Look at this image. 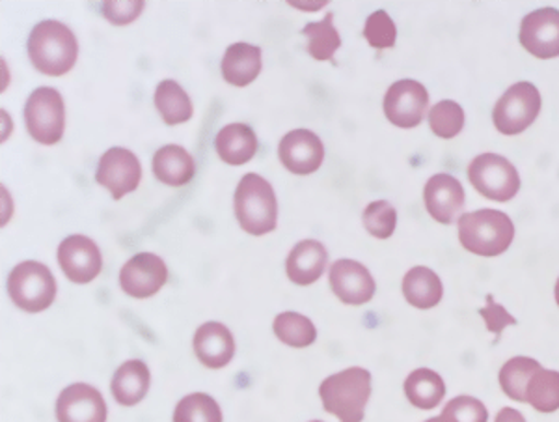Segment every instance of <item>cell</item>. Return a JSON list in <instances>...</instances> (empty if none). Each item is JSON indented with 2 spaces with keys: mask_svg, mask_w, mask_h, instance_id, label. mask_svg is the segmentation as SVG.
<instances>
[{
  "mask_svg": "<svg viewBox=\"0 0 559 422\" xmlns=\"http://www.w3.org/2000/svg\"><path fill=\"white\" fill-rule=\"evenodd\" d=\"M26 49L34 68L47 78H62L73 70L79 57L75 34L70 26L55 20H45L34 26Z\"/></svg>",
  "mask_w": 559,
  "mask_h": 422,
  "instance_id": "1",
  "label": "cell"
},
{
  "mask_svg": "<svg viewBox=\"0 0 559 422\" xmlns=\"http://www.w3.org/2000/svg\"><path fill=\"white\" fill-rule=\"evenodd\" d=\"M457 228L464 249L484 258L503 255L515 239V224L508 213L489 208L463 213Z\"/></svg>",
  "mask_w": 559,
  "mask_h": 422,
  "instance_id": "2",
  "label": "cell"
},
{
  "mask_svg": "<svg viewBox=\"0 0 559 422\" xmlns=\"http://www.w3.org/2000/svg\"><path fill=\"white\" fill-rule=\"evenodd\" d=\"M319 397L326 413L340 422H362L371 397V372L350 366L332 374L319 385Z\"/></svg>",
  "mask_w": 559,
  "mask_h": 422,
  "instance_id": "3",
  "label": "cell"
},
{
  "mask_svg": "<svg viewBox=\"0 0 559 422\" xmlns=\"http://www.w3.org/2000/svg\"><path fill=\"white\" fill-rule=\"evenodd\" d=\"M234 208L242 231L250 236H265L276 231V223H278L276 195L273 186L267 179L261 178L260 174L242 176L237 186Z\"/></svg>",
  "mask_w": 559,
  "mask_h": 422,
  "instance_id": "4",
  "label": "cell"
},
{
  "mask_svg": "<svg viewBox=\"0 0 559 422\" xmlns=\"http://www.w3.org/2000/svg\"><path fill=\"white\" fill-rule=\"evenodd\" d=\"M8 295L25 313H44L57 300V279L45 263L26 260L12 269L7 282Z\"/></svg>",
  "mask_w": 559,
  "mask_h": 422,
  "instance_id": "5",
  "label": "cell"
},
{
  "mask_svg": "<svg viewBox=\"0 0 559 422\" xmlns=\"http://www.w3.org/2000/svg\"><path fill=\"white\" fill-rule=\"evenodd\" d=\"M26 131L34 141L52 146L64 137L66 107L64 97L57 89L39 86L26 99Z\"/></svg>",
  "mask_w": 559,
  "mask_h": 422,
  "instance_id": "6",
  "label": "cell"
},
{
  "mask_svg": "<svg viewBox=\"0 0 559 422\" xmlns=\"http://www.w3.org/2000/svg\"><path fill=\"white\" fill-rule=\"evenodd\" d=\"M468 179L479 195L496 202H509L521 191L515 165L498 154L477 155L468 165Z\"/></svg>",
  "mask_w": 559,
  "mask_h": 422,
  "instance_id": "7",
  "label": "cell"
},
{
  "mask_svg": "<svg viewBox=\"0 0 559 422\" xmlns=\"http://www.w3.org/2000/svg\"><path fill=\"white\" fill-rule=\"evenodd\" d=\"M539 90L534 84L522 81L508 89L492 110V120L498 131L508 137H515L526 131L537 120L540 113Z\"/></svg>",
  "mask_w": 559,
  "mask_h": 422,
  "instance_id": "8",
  "label": "cell"
},
{
  "mask_svg": "<svg viewBox=\"0 0 559 422\" xmlns=\"http://www.w3.org/2000/svg\"><path fill=\"white\" fill-rule=\"evenodd\" d=\"M384 115L397 128H416L424 122L429 109L426 86L414 79H401L388 89L384 96Z\"/></svg>",
  "mask_w": 559,
  "mask_h": 422,
  "instance_id": "9",
  "label": "cell"
},
{
  "mask_svg": "<svg viewBox=\"0 0 559 422\" xmlns=\"http://www.w3.org/2000/svg\"><path fill=\"white\" fill-rule=\"evenodd\" d=\"M142 179L140 161L131 150L110 148L97 163L96 181L112 195V199L121 200L128 192L139 189Z\"/></svg>",
  "mask_w": 559,
  "mask_h": 422,
  "instance_id": "10",
  "label": "cell"
},
{
  "mask_svg": "<svg viewBox=\"0 0 559 422\" xmlns=\"http://www.w3.org/2000/svg\"><path fill=\"white\" fill-rule=\"evenodd\" d=\"M168 281V268L160 256L139 253L123 263L120 286L134 300H147L160 292Z\"/></svg>",
  "mask_w": 559,
  "mask_h": 422,
  "instance_id": "11",
  "label": "cell"
},
{
  "mask_svg": "<svg viewBox=\"0 0 559 422\" xmlns=\"http://www.w3.org/2000/svg\"><path fill=\"white\" fill-rule=\"evenodd\" d=\"M58 263L71 282L88 284L102 273V250L94 239L75 234L58 245Z\"/></svg>",
  "mask_w": 559,
  "mask_h": 422,
  "instance_id": "12",
  "label": "cell"
},
{
  "mask_svg": "<svg viewBox=\"0 0 559 422\" xmlns=\"http://www.w3.org/2000/svg\"><path fill=\"white\" fill-rule=\"evenodd\" d=\"M280 163L293 174L318 173L324 160V146L310 129H293L278 144Z\"/></svg>",
  "mask_w": 559,
  "mask_h": 422,
  "instance_id": "13",
  "label": "cell"
},
{
  "mask_svg": "<svg viewBox=\"0 0 559 422\" xmlns=\"http://www.w3.org/2000/svg\"><path fill=\"white\" fill-rule=\"evenodd\" d=\"M331 289L345 305L360 307L373 300L377 284L364 263L342 258L331 266Z\"/></svg>",
  "mask_w": 559,
  "mask_h": 422,
  "instance_id": "14",
  "label": "cell"
},
{
  "mask_svg": "<svg viewBox=\"0 0 559 422\" xmlns=\"http://www.w3.org/2000/svg\"><path fill=\"white\" fill-rule=\"evenodd\" d=\"M521 44L537 58L559 57V10L540 8L522 20Z\"/></svg>",
  "mask_w": 559,
  "mask_h": 422,
  "instance_id": "15",
  "label": "cell"
},
{
  "mask_svg": "<svg viewBox=\"0 0 559 422\" xmlns=\"http://www.w3.org/2000/svg\"><path fill=\"white\" fill-rule=\"evenodd\" d=\"M58 422H107V402L102 392L88 384L66 387L57 400Z\"/></svg>",
  "mask_w": 559,
  "mask_h": 422,
  "instance_id": "16",
  "label": "cell"
},
{
  "mask_svg": "<svg viewBox=\"0 0 559 422\" xmlns=\"http://www.w3.org/2000/svg\"><path fill=\"white\" fill-rule=\"evenodd\" d=\"M466 195L463 184L450 174H435L424 189V204L429 215L440 224H453L461 219Z\"/></svg>",
  "mask_w": 559,
  "mask_h": 422,
  "instance_id": "17",
  "label": "cell"
},
{
  "mask_svg": "<svg viewBox=\"0 0 559 422\" xmlns=\"http://www.w3.org/2000/svg\"><path fill=\"white\" fill-rule=\"evenodd\" d=\"M192 345L198 361L213 371L228 366L236 355L234 335L228 327L218 321H207L204 326L198 327Z\"/></svg>",
  "mask_w": 559,
  "mask_h": 422,
  "instance_id": "18",
  "label": "cell"
},
{
  "mask_svg": "<svg viewBox=\"0 0 559 422\" xmlns=\"http://www.w3.org/2000/svg\"><path fill=\"white\" fill-rule=\"evenodd\" d=\"M329 263V253L318 239H302L287 255L286 271L289 281L297 286H310L318 282Z\"/></svg>",
  "mask_w": 559,
  "mask_h": 422,
  "instance_id": "19",
  "label": "cell"
},
{
  "mask_svg": "<svg viewBox=\"0 0 559 422\" xmlns=\"http://www.w3.org/2000/svg\"><path fill=\"white\" fill-rule=\"evenodd\" d=\"M150 385H152V372L146 363L140 359H131L115 372L110 390L116 402L126 408H133L146 398Z\"/></svg>",
  "mask_w": 559,
  "mask_h": 422,
  "instance_id": "20",
  "label": "cell"
},
{
  "mask_svg": "<svg viewBox=\"0 0 559 422\" xmlns=\"http://www.w3.org/2000/svg\"><path fill=\"white\" fill-rule=\"evenodd\" d=\"M260 148L254 129L247 124H228L216 133L215 150L218 157L231 167H241L254 157Z\"/></svg>",
  "mask_w": 559,
  "mask_h": 422,
  "instance_id": "21",
  "label": "cell"
},
{
  "mask_svg": "<svg viewBox=\"0 0 559 422\" xmlns=\"http://www.w3.org/2000/svg\"><path fill=\"white\" fill-rule=\"evenodd\" d=\"M194 173H197V163L183 146L168 144L153 155V174L165 186H187L194 178Z\"/></svg>",
  "mask_w": 559,
  "mask_h": 422,
  "instance_id": "22",
  "label": "cell"
},
{
  "mask_svg": "<svg viewBox=\"0 0 559 422\" xmlns=\"http://www.w3.org/2000/svg\"><path fill=\"white\" fill-rule=\"evenodd\" d=\"M261 49L258 45L234 44L224 52L223 78L234 86H248L261 73Z\"/></svg>",
  "mask_w": 559,
  "mask_h": 422,
  "instance_id": "23",
  "label": "cell"
},
{
  "mask_svg": "<svg viewBox=\"0 0 559 422\" xmlns=\"http://www.w3.org/2000/svg\"><path fill=\"white\" fill-rule=\"evenodd\" d=\"M403 295L413 307L427 310V308L437 307L442 301L444 286L432 269L416 266L403 279Z\"/></svg>",
  "mask_w": 559,
  "mask_h": 422,
  "instance_id": "24",
  "label": "cell"
},
{
  "mask_svg": "<svg viewBox=\"0 0 559 422\" xmlns=\"http://www.w3.org/2000/svg\"><path fill=\"white\" fill-rule=\"evenodd\" d=\"M405 395L408 402L418 410H435L445 397L444 379L429 368H418L408 374L405 382Z\"/></svg>",
  "mask_w": 559,
  "mask_h": 422,
  "instance_id": "25",
  "label": "cell"
},
{
  "mask_svg": "<svg viewBox=\"0 0 559 422\" xmlns=\"http://www.w3.org/2000/svg\"><path fill=\"white\" fill-rule=\"evenodd\" d=\"M155 109L159 110L160 118L168 126L189 122L192 118V102L189 94L185 92L173 79H165L155 90Z\"/></svg>",
  "mask_w": 559,
  "mask_h": 422,
  "instance_id": "26",
  "label": "cell"
},
{
  "mask_svg": "<svg viewBox=\"0 0 559 422\" xmlns=\"http://www.w3.org/2000/svg\"><path fill=\"white\" fill-rule=\"evenodd\" d=\"M273 331L282 344L308 348L318 339V329L310 318L299 313H282L274 318Z\"/></svg>",
  "mask_w": 559,
  "mask_h": 422,
  "instance_id": "27",
  "label": "cell"
},
{
  "mask_svg": "<svg viewBox=\"0 0 559 422\" xmlns=\"http://www.w3.org/2000/svg\"><path fill=\"white\" fill-rule=\"evenodd\" d=\"M302 34L308 38V52L319 62H332L334 52L342 47V38L334 26V13H326V17L319 23H308L302 28Z\"/></svg>",
  "mask_w": 559,
  "mask_h": 422,
  "instance_id": "28",
  "label": "cell"
},
{
  "mask_svg": "<svg viewBox=\"0 0 559 422\" xmlns=\"http://www.w3.org/2000/svg\"><path fill=\"white\" fill-rule=\"evenodd\" d=\"M539 368V363L532 357H522L521 355V357L509 359L498 376L506 397L515 402H526L527 384Z\"/></svg>",
  "mask_w": 559,
  "mask_h": 422,
  "instance_id": "29",
  "label": "cell"
},
{
  "mask_svg": "<svg viewBox=\"0 0 559 422\" xmlns=\"http://www.w3.org/2000/svg\"><path fill=\"white\" fill-rule=\"evenodd\" d=\"M526 403L540 413L559 410V372L540 366L526 387Z\"/></svg>",
  "mask_w": 559,
  "mask_h": 422,
  "instance_id": "30",
  "label": "cell"
},
{
  "mask_svg": "<svg viewBox=\"0 0 559 422\" xmlns=\"http://www.w3.org/2000/svg\"><path fill=\"white\" fill-rule=\"evenodd\" d=\"M174 422H223V411L215 398L205 392H192L179 400Z\"/></svg>",
  "mask_w": 559,
  "mask_h": 422,
  "instance_id": "31",
  "label": "cell"
},
{
  "mask_svg": "<svg viewBox=\"0 0 559 422\" xmlns=\"http://www.w3.org/2000/svg\"><path fill=\"white\" fill-rule=\"evenodd\" d=\"M429 126L440 139H455L464 128V110L452 99L437 103L429 110Z\"/></svg>",
  "mask_w": 559,
  "mask_h": 422,
  "instance_id": "32",
  "label": "cell"
},
{
  "mask_svg": "<svg viewBox=\"0 0 559 422\" xmlns=\"http://www.w3.org/2000/svg\"><path fill=\"white\" fill-rule=\"evenodd\" d=\"M364 226L377 239L392 237L397 226V211L388 200H376L364 210Z\"/></svg>",
  "mask_w": 559,
  "mask_h": 422,
  "instance_id": "33",
  "label": "cell"
},
{
  "mask_svg": "<svg viewBox=\"0 0 559 422\" xmlns=\"http://www.w3.org/2000/svg\"><path fill=\"white\" fill-rule=\"evenodd\" d=\"M364 38L373 49H392L397 38V28L384 10H377L366 21Z\"/></svg>",
  "mask_w": 559,
  "mask_h": 422,
  "instance_id": "34",
  "label": "cell"
},
{
  "mask_svg": "<svg viewBox=\"0 0 559 422\" xmlns=\"http://www.w3.org/2000/svg\"><path fill=\"white\" fill-rule=\"evenodd\" d=\"M442 421L444 422H487L489 421V411L485 403L477 398L457 397L445 403L442 411Z\"/></svg>",
  "mask_w": 559,
  "mask_h": 422,
  "instance_id": "35",
  "label": "cell"
},
{
  "mask_svg": "<svg viewBox=\"0 0 559 422\" xmlns=\"http://www.w3.org/2000/svg\"><path fill=\"white\" fill-rule=\"evenodd\" d=\"M479 314L484 316L487 329H489L490 333L496 335V339L502 337L506 327L516 326V318H513L500 303H496L495 295L492 294L487 295V307L481 308Z\"/></svg>",
  "mask_w": 559,
  "mask_h": 422,
  "instance_id": "36",
  "label": "cell"
},
{
  "mask_svg": "<svg viewBox=\"0 0 559 422\" xmlns=\"http://www.w3.org/2000/svg\"><path fill=\"white\" fill-rule=\"evenodd\" d=\"M142 10H144V2L142 0H134V2H103V15L112 25H129V23H133L142 13Z\"/></svg>",
  "mask_w": 559,
  "mask_h": 422,
  "instance_id": "37",
  "label": "cell"
},
{
  "mask_svg": "<svg viewBox=\"0 0 559 422\" xmlns=\"http://www.w3.org/2000/svg\"><path fill=\"white\" fill-rule=\"evenodd\" d=\"M495 422H526L521 411L513 410V408H502L500 413L496 415Z\"/></svg>",
  "mask_w": 559,
  "mask_h": 422,
  "instance_id": "38",
  "label": "cell"
},
{
  "mask_svg": "<svg viewBox=\"0 0 559 422\" xmlns=\"http://www.w3.org/2000/svg\"><path fill=\"white\" fill-rule=\"evenodd\" d=\"M556 303H558L559 307V279L558 282H556Z\"/></svg>",
  "mask_w": 559,
  "mask_h": 422,
  "instance_id": "39",
  "label": "cell"
},
{
  "mask_svg": "<svg viewBox=\"0 0 559 422\" xmlns=\"http://www.w3.org/2000/svg\"><path fill=\"white\" fill-rule=\"evenodd\" d=\"M426 422H444L442 421V417H432V419H429V421Z\"/></svg>",
  "mask_w": 559,
  "mask_h": 422,
  "instance_id": "40",
  "label": "cell"
},
{
  "mask_svg": "<svg viewBox=\"0 0 559 422\" xmlns=\"http://www.w3.org/2000/svg\"><path fill=\"white\" fill-rule=\"evenodd\" d=\"M310 422H321V421H310Z\"/></svg>",
  "mask_w": 559,
  "mask_h": 422,
  "instance_id": "41",
  "label": "cell"
}]
</instances>
